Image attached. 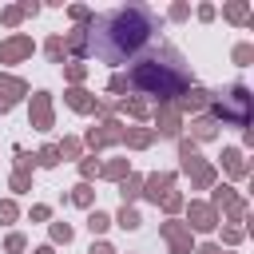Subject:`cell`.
<instances>
[{"label":"cell","instance_id":"7","mask_svg":"<svg viewBox=\"0 0 254 254\" xmlns=\"http://www.w3.org/2000/svg\"><path fill=\"white\" fill-rule=\"evenodd\" d=\"M32 119H36V127H52V107H48L44 91H36V99H32Z\"/></svg>","mask_w":254,"mask_h":254},{"label":"cell","instance_id":"4","mask_svg":"<svg viewBox=\"0 0 254 254\" xmlns=\"http://www.w3.org/2000/svg\"><path fill=\"white\" fill-rule=\"evenodd\" d=\"M214 222H218L214 206H206V202H190V226H194V230H210Z\"/></svg>","mask_w":254,"mask_h":254},{"label":"cell","instance_id":"31","mask_svg":"<svg viewBox=\"0 0 254 254\" xmlns=\"http://www.w3.org/2000/svg\"><path fill=\"white\" fill-rule=\"evenodd\" d=\"M56 151H64V155H75V151H79V143H75V139H67V143H64V147H56Z\"/></svg>","mask_w":254,"mask_h":254},{"label":"cell","instance_id":"26","mask_svg":"<svg viewBox=\"0 0 254 254\" xmlns=\"http://www.w3.org/2000/svg\"><path fill=\"white\" fill-rule=\"evenodd\" d=\"M135 194H139V179H127L123 183V198H135Z\"/></svg>","mask_w":254,"mask_h":254},{"label":"cell","instance_id":"10","mask_svg":"<svg viewBox=\"0 0 254 254\" xmlns=\"http://www.w3.org/2000/svg\"><path fill=\"white\" fill-rule=\"evenodd\" d=\"M155 119H159V131H163V135H179V111L163 107V111H159Z\"/></svg>","mask_w":254,"mask_h":254},{"label":"cell","instance_id":"8","mask_svg":"<svg viewBox=\"0 0 254 254\" xmlns=\"http://www.w3.org/2000/svg\"><path fill=\"white\" fill-rule=\"evenodd\" d=\"M163 234L175 242V254H190V238H187V230L183 226H175V222H167L163 226Z\"/></svg>","mask_w":254,"mask_h":254},{"label":"cell","instance_id":"23","mask_svg":"<svg viewBox=\"0 0 254 254\" xmlns=\"http://www.w3.org/2000/svg\"><path fill=\"white\" fill-rule=\"evenodd\" d=\"M48 56H52V60H60V56H64V40H60V36H56V40H48Z\"/></svg>","mask_w":254,"mask_h":254},{"label":"cell","instance_id":"32","mask_svg":"<svg viewBox=\"0 0 254 254\" xmlns=\"http://www.w3.org/2000/svg\"><path fill=\"white\" fill-rule=\"evenodd\" d=\"M103 175H111V179H119V175H123V163H111V167H103Z\"/></svg>","mask_w":254,"mask_h":254},{"label":"cell","instance_id":"1","mask_svg":"<svg viewBox=\"0 0 254 254\" xmlns=\"http://www.w3.org/2000/svg\"><path fill=\"white\" fill-rule=\"evenodd\" d=\"M151 32H155V16L139 4H131V8H115V12L99 16L83 36H87V52L103 56L107 64H123L127 56H135L139 48L151 44Z\"/></svg>","mask_w":254,"mask_h":254},{"label":"cell","instance_id":"27","mask_svg":"<svg viewBox=\"0 0 254 254\" xmlns=\"http://www.w3.org/2000/svg\"><path fill=\"white\" fill-rule=\"evenodd\" d=\"M163 206H167V210H179L183 198H179V194H163Z\"/></svg>","mask_w":254,"mask_h":254},{"label":"cell","instance_id":"21","mask_svg":"<svg viewBox=\"0 0 254 254\" xmlns=\"http://www.w3.org/2000/svg\"><path fill=\"white\" fill-rule=\"evenodd\" d=\"M40 163H44V167L60 163V151H56V147H44V151H40Z\"/></svg>","mask_w":254,"mask_h":254},{"label":"cell","instance_id":"35","mask_svg":"<svg viewBox=\"0 0 254 254\" xmlns=\"http://www.w3.org/2000/svg\"><path fill=\"white\" fill-rule=\"evenodd\" d=\"M36 254H52V246H40V250H36Z\"/></svg>","mask_w":254,"mask_h":254},{"label":"cell","instance_id":"3","mask_svg":"<svg viewBox=\"0 0 254 254\" xmlns=\"http://www.w3.org/2000/svg\"><path fill=\"white\" fill-rule=\"evenodd\" d=\"M214 111H218L222 119H230L234 127H246V123H250V95H246V87H234V91H230V99H226V103H218Z\"/></svg>","mask_w":254,"mask_h":254},{"label":"cell","instance_id":"5","mask_svg":"<svg viewBox=\"0 0 254 254\" xmlns=\"http://www.w3.org/2000/svg\"><path fill=\"white\" fill-rule=\"evenodd\" d=\"M28 52H32V40H28V36H12V40L0 48V60L12 64V60H20V56H28Z\"/></svg>","mask_w":254,"mask_h":254},{"label":"cell","instance_id":"30","mask_svg":"<svg viewBox=\"0 0 254 254\" xmlns=\"http://www.w3.org/2000/svg\"><path fill=\"white\" fill-rule=\"evenodd\" d=\"M67 75L71 79H83V64H67Z\"/></svg>","mask_w":254,"mask_h":254},{"label":"cell","instance_id":"11","mask_svg":"<svg viewBox=\"0 0 254 254\" xmlns=\"http://www.w3.org/2000/svg\"><path fill=\"white\" fill-rule=\"evenodd\" d=\"M67 103H71L75 111H91V107H95V99H91L87 91H79V87H71V91H67Z\"/></svg>","mask_w":254,"mask_h":254},{"label":"cell","instance_id":"13","mask_svg":"<svg viewBox=\"0 0 254 254\" xmlns=\"http://www.w3.org/2000/svg\"><path fill=\"white\" fill-rule=\"evenodd\" d=\"M179 107H183V111H194V107H206V91H202V87H194V91H187Z\"/></svg>","mask_w":254,"mask_h":254},{"label":"cell","instance_id":"33","mask_svg":"<svg viewBox=\"0 0 254 254\" xmlns=\"http://www.w3.org/2000/svg\"><path fill=\"white\" fill-rule=\"evenodd\" d=\"M91 254H115V250H111L107 242H95V246H91Z\"/></svg>","mask_w":254,"mask_h":254},{"label":"cell","instance_id":"2","mask_svg":"<svg viewBox=\"0 0 254 254\" xmlns=\"http://www.w3.org/2000/svg\"><path fill=\"white\" fill-rule=\"evenodd\" d=\"M127 83L147 91V95H159V99H171V95H183L187 91V67H183V56L163 48V52H151V56H139L135 67L127 71Z\"/></svg>","mask_w":254,"mask_h":254},{"label":"cell","instance_id":"17","mask_svg":"<svg viewBox=\"0 0 254 254\" xmlns=\"http://www.w3.org/2000/svg\"><path fill=\"white\" fill-rule=\"evenodd\" d=\"M107 222H111V218H107L103 210H91V214H87V226H91V234H95V230H107Z\"/></svg>","mask_w":254,"mask_h":254},{"label":"cell","instance_id":"14","mask_svg":"<svg viewBox=\"0 0 254 254\" xmlns=\"http://www.w3.org/2000/svg\"><path fill=\"white\" fill-rule=\"evenodd\" d=\"M222 163H226V171H230V175H246V163H242V155H238V151H222Z\"/></svg>","mask_w":254,"mask_h":254},{"label":"cell","instance_id":"34","mask_svg":"<svg viewBox=\"0 0 254 254\" xmlns=\"http://www.w3.org/2000/svg\"><path fill=\"white\" fill-rule=\"evenodd\" d=\"M198 254H222V250H218V246H202Z\"/></svg>","mask_w":254,"mask_h":254},{"label":"cell","instance_id":"15","mask_svg":"<svg viewBox=\"0 0 254 254\" xmlns=\"http://www.w3.org/2000/svg\"><path fill=\"white\" fill-rule=\"evenodd\" d=\"M190 127H194V135H198V139H210V135H214V119H210V115H202V119H194Z\"/></svg>","mask_w":254,"mask_h":254},{"label":"cell","instance_id":"6","mask_svg":"<svg viewBox=\"0 0 254 254\" xmlns=\"http://www.w3.org/2000/svg\"><path fill=\"white\" fill-rule=\"evenodd\" d=\"M20 95H24V83L12 75H0V107H12Z\"/></svg>","mask_w":254,"mask_h":254},{"label":"cell","instance_id":"24","mask_svg":"<svg viewBox=\"0 0 254 254\" xmlns=\"http://www.w3.org/2000/svg\"><path fill=\"white\" fill-rule=\"evenodd\" d=\"M127 111H131L135 119H143V115H147V103H143V99H131V103H127Z\"/></svg>","mask_w":254,"mask_h":254},{"label":"cell","instance_id":"18","mask_svg":"<svg viewBox=\"0 0 254 254\" xmlns=\"http://www.w3.org/2000/svg\"><path fill=\"white\" fill-rule=\"evenodd\" d=\"M71 202H79V206H87V202H91V187H87V183H79V187L71 190Z\"/></svg>","mask_w":254,"mask_h":254},{"label":"cell","instance_id":"29","mask_svg":"<svg viewBox=\"0 0 254 254\" xmlns=\"http://www.w3.org/2000/svg\"><path fill=\"white\" fill-rule=\"evenodd\" d=\"M20 16H24V8H8V12H4V20H8V24H16Z\"/></svg>","mask_w":254,"mask_h":254},{"label":"cell","instance_id":"25","mask_svg":"<svg viewBox=\"0 0 254 254\" xmlns=\"http://www.w3.org/2000/svg\"><path fill=\"white\" fill-rule=\"evenodd\" d=\"M226 16H230V20H246V4H230Z\"/></svg>","mask_w":254,"mask_h":254},{"label":"cell","instance_id":"12","mask_svg":"<svg viewBox=\"0 0 254 254\" xmlns=\"http://www.w3.org/2000/svg\"><path fill=\"white\" fill-rule=\"evenodd\" d=\"M167 187H171V175H151L147 179V194L159 202V194H167Z\"/></svg>","mask_w":254,"mask_h":254},{"label":"cell","instance_id":"22","mask_svg":"<svg viewBox=\"0 0 254 254\" xmlns=\"http://www.w3.org/2000/svg\"><path fill=\"white\" fill-rule=\"evenodd\" d=\"M52 238H56V242H67V238H71V226L56 222V226H52Z\"/></svg>","mask_w":254,"mask_h":254},{"label":"cell","instance_id":"19","mask_svg":"<svg viewBox=\"0 0 254 254\" xmlns=\"http://www.w3.org/2000/svg\"><path fill=\"white\" fill-rule=\"evenodd\" d=\"M234 60H238V64H250V60H254V48H250V44L234 48Z\"/></svg>","mask_w":254,"mask_h":254},{"label":"cell","instance_id":"9","mask_svg":"<svg viewBox=\"0 0 254 254\" xmlns=\"http://www.w3.org/2000/svg\"><path fill=\"white\" fill-rule=\"evenodd\" d=\"M111 139H123L119 123H103L99 131H91V135H87V143H91V147H99V143H111Z\"/></svg>","mask_w":254,"mask_h":254},{"label":"cell","instance_id":"16","mask_svg":"<svg viewBox=\"0 0 254 254\" xmlns=\"http://www.w3.org/2000/svg\"><path fill=\"white\" fill-rule=\"evenodd\" d=\"M119 226H123V230H135V226H139V214H135L131 206H123V210H119Z\"/></svg>","mask_w":254,"mask_h":254},{"label":"cell","instance_id":"28","mask_svg":"<svg viewBox=\"0 0 254 254\" xmlns=\"http://www.w3.org/2000/svg\"><path fill=\"white\" fill-rule=\"evenodd\" d=\"M0 218L12 222V218H16V206H12V202H0Z\"/></svg>","mask_w":254,"mask_h":254},{"label":"cell","instance_id":"20","mask_svg":"<svg viewBox=\"0 0 254 254\" xmlns=\"http://www.w3.org/2000/svg\"><path fill=\"white\" fill-rule=\"evenodd\" d=\"M123 135H127V131H123ZM127 139H131L135 147H147V143H151V131H131Z\"/></svg>","mask_w":254,"mask_h":254}]
</instances>
